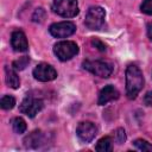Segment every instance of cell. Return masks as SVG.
Wrapping results in <instances>:
<instances>
[{"instance_id": "1", "label": "cell", "mask_w": 152, "mask_h": 152, "mask_svg": "<svg viewBox=\"0 0 152 152\" xmlns=\"http://www.w3.org/2000/svg\"><path fill=\"white\" fill-rule=\"evenodd\" d=\"M144 76L139 66L135 64H129L126 69V95L128 99L133 100L138 96L144 87Z\"/></svg>"}, {"instance_id": "2", "label": "cell", "mask_w": 152, "mask_h": 152, "mask_svg": "<svg viewBox=\"0 0 152 152\" xmlns=\"http://www.w3.org/2000/svg\"><path fill=\"white\" fill-rule=\"evenodd\" d=\"M52 11L63 18L76 17L80 12L77 0H53Z\"/></svg>"}, {"instance_id": "3", "label": "cell", "mask_w": 152, "mask_h": 152, "mask_svg": "<svg viewBox=\"0 0 152 152\" xmlns=\"http://www.w3.org/2000/svg\"><path fill=\"white\" fill-rule=\"evenodd\" d=\"M53 52L57 56V58L62 62L69 61L72 57H75L78 53V46L75 42L71 40H62L55 44Z\"/></svg>"}, {"instance_id": "4", "label": "cell", "mask_w": 152, "mask_h": 152, "mask_svg": "<svg viewBox=\"0 0 152 152\" xmlns=\"http://www.w3.org/2000/svg\"><path fill=\"white\" fill-rule=\"evenodd\" d=\"M104 17H106V12L102 7L91 6L86 14L84 25L89 30H99L102 27V25L104 23Z\"/></svg>"}, {"instance_id": "5", "label": "cell", "mask_w": 152, "mask_h": 152, "mask_svg": "<svg viewBox=\"0 0 152 152\" xmlns=\"http://www.w3.org/2000/svg\"><path fill=\"white\" fill-rule=\"evenodd\" d=\"M83 69L88 70L89 72H91L95 76L102 77V78H107L110 76V74L113 72V66L104 62V61H90L87 59L82 63Z\"/></svg>"}, {"instance_id": "6", "label": "cell", "mask_w": 152, "mask_h": 152, "mask_svg": "<svg viewBox=\"0 0 152 152\" xmlns=\"http://www.w3.org/2000/svg\"><path fill=\"white\" fill-rule=\"evenodd\" d=\"M44 107L43 100L38 97H33L31 95H27L20 103L19 110L23 114H26L28 118H34Z\"/></svg>"}, {"instance_id": "7", "label": "cell", "mask_w": 152, "mask_h": 152, "mask_svg": "<svg viewBox=\"0 0 152 152\" xmlns=\"http://www.w3.org/2000/svg\"><path fill=\"white\" fill-rule=\"evenodd\" d=\"M50 34L55 38H66L75 33L76 25L71 21H59L50 25Z\"/></svg>"}, {"instance_id": "8", "label": "cell", "mask_w": 152, "mask_h": 152, "mask_svg": "<svg viewBox=\"0 0 152 152\" xmlns=\"http://www.w3.org/2000/svg\"><path fill=\"white\" fill-rule=\"evenodd\" d=\"M33 77L40 82H49L57 77V71L52 65L40 63L33 69Z\"/></svg>"}, {"instance_id": "9", "label": "cell", "mask_w": 152, "mask_h": 152, "mask_svg": "<svg viewBox=\"0 0 152 152\" xmlns=\"http://www.w3.org/2000/svg\"><path fill=\"white\" fill-rule=\"evenodd\" d=\"M96 132H97L96 126L90 121H82L78 124L76 128V134L80 138V140L83 142H90L95 138Z\"/></svg>"}, {"instance_id": "10", "label": "cell", "mask_w": 152, "mask_h": 152, "mask_svg": "<svg viewBox=\"0 0 152 152\" xmlns=\"http://www.w3.org/2000/svg\"><path fill=\"white\" fill-rule=\"evenodd\" d=\"M11 45L17 52H25L28 50V43L25 33L20 30L13 31L11 36Z\"/></svg>"}, {"instance_id": "11", "label": "cell", "mask_w": 152, "mask_h": 152, "mask_svg": "<svg viewBox=\"0 0 152 152\" xmlns=\"http://www.w3.org/2000/svg\"><path fill=\"white\" fill-rule=\"evenodd\" d=\"M119 95L120 94H119L118 89L114 86L108 84V86H106L104 88L101 89V91L99 94V99H97V104L103 106V104H106V103H108L113 100L119 99Z\"/></svg>"}, {"instance_id": "12", "label": "cell", "mask_w": 152, "mask_h": 152, "mask_svg": "<svg viewBox=\"0 0 152 152\" xmlns=\"http://www.w3.org/2000/svg\"><path fill=\"white\" fill-rule=\"evenodd\" d=\"M43 142L42 131H33L24 139V146L26 148H37Z\"/></svg>"}, {"instance_id": "13", "label": "cell", "mask_w": 152, "mask_h": 152, "mask_svg": "<svg viewBox=\"0 0 152 152\" xmlns=\"http://www.w3.org/2000/svg\"><path fill=\"white\" fill-rule=\"evenodd\" d=\"M5 80H6V83L8 87L13 88V89H17L20 87V80H19V76L18 74L14 71V69L10 68V66H5Z\"/></svg>"}, {"instance_id": "14", "label": "cell", "mask_w": 152, "mask_h": 152, "mask_svg": "<svg viewBox=\"0 0 152 152\" xmlns=\"http://www.w3.org/2000/svg\"><path fill=\"white\" fill-rule=\"evenodd\" d=\"M112 148H113V140L110 137L101 138L95 146V150L99 152H109V151H112Z\"/></svg>"}, {"instance_id": "15", "label": "cell", "mask_w": 152, "mask_h": 152, "mask_svg": "<svg viewBox=\"0 0 152 152\" xmlns=\"http://www.w3.org/2000/svg\"><path fill=\"white\" fill-rule=\"evenodd\" d=\"M12 127H13V131L15 133L21 134V133H24L26 131V127L27 126H26V122H25V120L23 118L17 116V118H14L12 120Z\"/></svg>"}, {"instance_id": "16", "label": "cell", "mask_w": 152, "mask_h": 152, "mask_svg": "<svg viewBox=\"0 0 152 152\" xmlns=\"http://www.w3.org/2000/svg\"><path fill=\"white\" fill-rule=\"evenodd\" d=\"M14 104H15V99L11 95H5L0 100V106L2 109H6V110L12 109L14 107Z\"/></svg>"}, {"instance_id": "17", "label": "cell", "mask_w": 152, "mask_h": 152, "mask_svg": "<svg viewBox=\"0 0 152 152\" xmlns=\"http://www.w3.org/2000/svg\"><path fill=\"white\" fill-rule=\"evenodd\" d=\"M28 63H30V57L28 56H23V57H19L18 59H15L12 63V66L15 70H24L27 66Z\"/></svg>"}, {"instance_id": "18", "label": "cell", "mask_w": 152, "mask_h": 152, "mask_svg": "<svg viewBox=\"0 0 152 152\" xmlns=\"http://www.w3.org/2000/svg\"><path fill=\"white\" fill-rule=\"evenodd\" d=\"M45 18H46V12H45L44 8L39 7V8L34 10V12L32 14V20L34 23H43L45 20Z\"/></svg>"}, {"instance_id": "19", "label": "cell", "mask_w": 152, "mask_h": 152, "mask_svg": "<svg viewBox=\"0 0 152 152\" xmlns=\"http://www.w3.org/2000/svg\"><path fill=\"white\" fill-rule=\"evenodd\" d=\"M133 145L139 148L140 151H152V145L150 142H147L146 140H142V139H137L133 141Z\"/></svg>"}, {"instance_id": "20", "label": "cell", "mask_w": 152, "mask_h": 152, "mask_svg": "<svg viewBox=\"0 0 152 152\" xmlns=\"http://www.w3.org/2000/svg\"><path fill=\"white\" fill-rule=\"evenodd\" d=\"M140 10L142 13L152 15V0H144L140 5Z\"/></svg>"}, {"instance_id": "21", "label": "cell", "mask_w": 152, "mask_h": 152, "mask_svg": "<svg viewBox=\"0 0 152 152\" xmlns=\"http://www.w3.org/2000/svg\"><path fill=\"white\" fill-rule=\"evenodd\" d=\"M114 139L118 144H122L125 142L126 140V133H125V129L124 128H118L115 131V134H114Z\"/></svg>"}, {"instance_id": "22", "label": "cell", "mask_w": 152, "mask_h": 152, "mask_svg": "<svg viewBox=\"0 0 152 152\" xmlns=\"http://www.w3.org/2000/svg\"><path fill=\"white\" fill-rule=\"evenodd\" d=\"M91 45H94L97 50H100V51H104L106 50V45H104V43H102L100 39H97V38H94L93 40H91Z\"/></svg>"}, {"instance_id": "23", "label": "cell", "mask_w": 152, "mask_h": 152, "mask_svg": "<svg viewBox=\"0 0 152 152\" xmlns=\"http://www.w3.org/2000/svg\"><path fill=\"white\" fill-rule=\"evenodd\" d=\"M144 103L146 106H152V91L146 93V95L144 96Z\"/></svg>"}, {"instance_id": "24", "label": "cell", "mask_w": 152, "mask_h": 152, "mask_svg": "<svg viewBox=\"0 0 152 152\" xmlns=\"http://www.w3.org/2000/svg\"><path fill=\"white\" fill-rule=\"evenodd\" d=\"M147 36L150 39H152V23L147 24Z\"/></svg>"}]
</instances>
